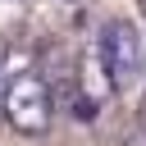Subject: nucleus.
<instances>
[{"instance_id": "obj_1", "label": "nucleus", "mask_w": 146, "mask_h": 146, "mask_svg": "<svg viewBox=\"0 0 146 146\" xmlns=\"http://www.w3.org/2000/svg\"><path fill=\"white\" fill-rule=\"evenodd\" d=\"M0 110H5V119H9L23 137L46 132L50 119H55V100H50L46 78H41V73H14V78L5 82V100H0Z\"/></svg>"}, {"instance_id": "obj_2", "label": "nucleus", "mask_w": 146, "mask_h": 146, "mask_svg": "<svg viewBox=\"0 0 146 146\" xmlns=\"http://www.w3.org/2000/svg\"><path fill=\"white\" fill-rule=\"evenodd\" d=\"M96 55H100V73L114 91H123L141 78V36L132 32V23L110 18L96 36Z\"/></svg>"}, {"instance_id": "obj_3", "label": "nucleus", "mask_w": 146, "mask_h": 146, "mask_svg": "<svg viewBox=\"0 0 146 146\" xmlns=\"http://www.w3.org/2000/svg\"><path fill=\"white\" fill-rule=\"evenodd\" d=\"M141 5H146V0H141Z\"/></svg>"}]
</instances>
